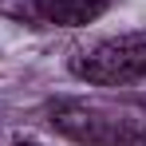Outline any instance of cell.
Here are the masks:
<instances>
[{
    "instance_id": "5b68a950",
    "label": "cell",
    "mask_w": 146,
    "mask_h": 146,
    "mask_svg": "<svg viewBox=\"0 0 146 146\" xmlns=\"http://www.w3.org/2000/svg\"><path fill=\"white\" fill-rule=\"evenodd\" d=\"M138 146H146V138H142V142H138Z\"/></svg>"
},
{
    "instance_id": "6da1fadb",
    "label": "cell",
    "mask_w": 146,
    "mask_h": 146,
    "mask_svg": "<svg viewBox=\"0 0 146 146\" xmlns=\"http://www.w3.org/2000/svg\"><path fill=\"white\" fill-rule=\"evenodd\" d=\"M48 122L79 146H138L146 138V126L130 111L87 99H55L48 107Z\"/></svg>"
},
{
    "instance_id": "277c9868",
    "label": "cell",
    "mask_w": 146,
    "mask_h": 146,
    "mask_svg": "<svg viewBox=\"0 0 146 146\" xmlns=\"http://www.w3.org/2000/svg\"><path fill=\"white\" fill-rule=\"evenodd\" d=\"M12 146H44V142H32V138H20V142H12Z\"/></svg>"
},
{
    "instance_id": "3957f363",
    "label": "cell",
    "mask_w": 146,
    "mask_h": 146,
    "mask_svg": "<svg viewBox=\"0 0 146 146\" xmlns=\"http://www.w3.org/2000/svg\"><path fill=\"white\" fill-rule=\"evenodd\" d=\"M107 12V0H20L16 16L40 28H83Z\"/></svg>"
},
{
    "instance_id": "7a4b0ae2",
    "label": "cell",
    "mask_w": 146,
    "mask_h": 146,
    "mask_svg": "<svg viewBox=\"0 0 146 146\" xmlns=\"http://www.w3.org/2000/svg\"><path fill=\"white\" fill-rule=\"evenodd\" d=\"M75 79L95 87H126L146 79V36H107L67 59Z\"/></svg>"
}]
</instances>
